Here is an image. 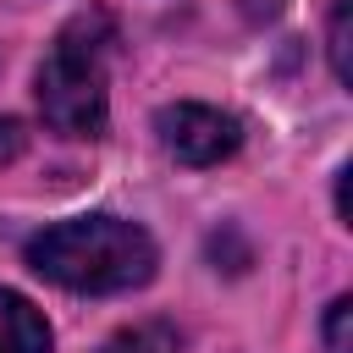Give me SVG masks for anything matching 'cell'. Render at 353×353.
Here are the masks:
<instances>
[{"label":"cell","mask_w":353,"mask_h":353,"mask_svg":"<svg viewBox=\"0 0 353 353\" xmlns=\"http://www.w3.org/2000/svg\"><path fill=\"white\" fill-rule=\"evenodd\" d=\"M28 265L66 292H127L154 276V237L116 215H83L44 226L28 243Z\"/></svg>","instance_id":"obj_1"},{"label":"cell","mask_w":353,"mask_h":353,"mask_svg":"<svg viewBox=\"0 0 353 353\" xmlns=\"http://www.w3.org/2000/svg\"><path fill=\"white\" fill-rule=\"evenodd\" d=\"M116 44V22L105 11H88L61 28L39 66V110L66 138H99L105 132V55Z\"/></svg>","instance_id":"obj_2"},{"label":"cell","mask_w":353,"mask_h":353,"mask_svg":"<svg viewBox=\"0 0 353 353\" xmlns=\"http://www.w3.org/2000/svg\"><path fill=\"white\" fill-rule=\"evenodd\" d=\"M154 132H160L165 154L182 160V165H215V160H226V154L243 143L237 116H226V110H215V105H193V99L165 105V110L154 116Z\"/></svg>","instance_id":"obj_3"},{"label":"cell","mask_w":353,"mask_h":353,"mask_svg":"<svg viewBox=\"0 0 353 353\" xmlns=\"http://www.w3.org/2000/svg\"><path fill=\"white\" fill-rule=\"evenodd\" d=\"M0 353H50L44 314L22 292H6V287H0Z\"/></svg>","instance_id":"obj_4"},{"label":"cell","mask_w":353,"mask_h":353,"mask_svg":"<svg viewBox=\"0 0 353 353\" xmlns=\"http://www.w3.org/2000/svg\"><path fill=\"white\" fill-rule=\"evenodd\" d=\"M105 353H176V331L171 325H132V331L110 336Z\"/></svg>","instance_id":"obj_5"},{"label":"cell","mask_w":353,"mask_h":353,"mask_svg":"<svg viewBox=\"0 0 353 353\" xmlns=\"http://www.w3.org/2000/svg\"><path fill=\"white\" fill-rule=\"evenodd\" d=\"M331 66H336L342 83L353 77V55H347V0L331 6Z\"/></svg>","instance_id":"obj_6"},{"label":"cell","mask_w":353,"mask_h":353,"mask_svg":"<svg viewBox=\"0 0 353 353\" xmlns=\"http://www.w3.org/2000/svg\"><path fill=\"white\" fill-rule=\"evenodd\" d=\"M347 320H353V298H336V303H331V314H325V347H331V353H353Z\"/></svg>","instance_id":"obj_7"},{"label":"cell","mask_w":353,"mask_h":353,"mask_svg":"<svg viewBox=\"0 0 353 353\" xmlns=\"http://www.w3.org/2000/svg\"><path fill=\"white\" fill-rule=\"evenodd\" d=\"M22 149H28V127L6 116V121H0V165H11V160H17Z\"/></svg>","instance_id":"obj_8"}]
</instances>
